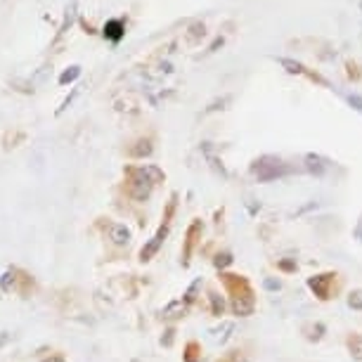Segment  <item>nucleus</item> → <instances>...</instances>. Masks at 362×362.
Masks as SVG:
<instances>
[{
    "label": "nucleus",
    "instance_id": "f257e3e1",
    "mask_svg": "<svg viewBox=\"0 0 362 362\" xmlns=\"http://www.w3.org/2000/svg\"><path fill=\"white\" fill-rule=\"evenodd\" d=\"M109 237H112L114 244H128L131 242V230L126 225H109Z\"/></svg>",
    "mask_w": 362,
    "mask_h": 362
},
{
    "label": "nucleus",
    "instance_id": "f03ea898",
    "mask_svg": "<svg viewBox=\"0 0 362 362\" xmlns=\"http://www.w3.org/2000/svg\"><path fill=\"white\" fill-rule=\"evenodd\" d=\"M163 237H166V228H161L159 232H156V237L147 244L145 249H142V261H149V258H152V256L156 254V251H159L161 242H163Z\"/></svg>",
    "mask_w": 362,
    "mask_h": 362
},
{
    "label": "nucleus",
    "instance_id": "7ed1b4c3",
    "mask_svg": "<svg viewBox=\"0 0 362 362\" xmlns=\"http://www.w3.org/2000/svg\"><path fill=\"white\" fill-rule=\"evenodd\" d=\"M225 332H232V322H225V325L221 327V329H214V332H211V334H214V341H221V344H223V341H228L230 334H225Z\"/></svg>",
    "mask_w": 362,
    "mask_h": 362
},
{
    "label": "nucleus",
    "instance_id": "20e7f679",
    "mask_svg": "<svg viewBox=\"0 0 362 362\" xmlns=\"http://www.w3.org/2000/svg\"><path fill=\"white\" fill-rule=\"evenodd\" d=\"M348 303H351V308L362 310V291H353L351 298H348Z\"/></svg>",
    "mask_w": 362,
    "mask_h": 362
},
{
    "label": "nucleus",
    "instance_id": "39448f33",
    "mask_svg": "<svg viewBox=\"0 0 362 362\" xmlns=\"http://www.w3.org/2000/svg\"><path fill=\"white\" fill-rule=\"evenodd\" d=\"M265 286H268V289H279V282H272V279H268Z\"/></svg>",
    "mask_w": 362,
    "mask_h": 362
},
{
    "label": "nucleus",
    "instance_id": "423d86ee",
    "mask_svg": "<svg viewBox=\"0 0 362 362\" xmlns=\"http://www.w3.org/2000/svg\"><path fill=\"white\" fill-rule=\"evenodd\" d=\"M43 362H64L62 358H50V360H43Z\"/></svg>",
    "mask_w": 362,
    "mask_h": 362
}]
</instances>
